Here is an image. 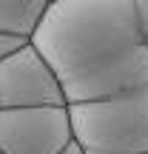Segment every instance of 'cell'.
I'll return each instance as SVG.
<instances>
[{
    "instance_id": "1",
    "label": "cell",
    "mask_w": 148,
    "mask_h": 154,
    "mask_svg": "<svg viewBox=\"0 0 148 154\" xmlns=\"http://www.w3.org/2000/svg\"><path fill=\"white\" fill-rule=\"evenodd\" d=\"M32 46L51 66L66 106L148 88V40L137 0H54Z\"/></svg>"
},
{
    "instance_id": "2",
    "label": "cell",
    "mask_w": 148,
    "mask_h": 154,
    "mask_svg": "<svg viewBox=\"0 0 148 154\" xmlns=\"http://www.w3.org/2000/svg\"><path fill=\"white\" fill-rule=\"evenodd\" d=\"M71 137L83 154L148 151V88L68 106Z\"/></svg>"
},
{
    "instance_id": "3",
    "label": "cell",
    "mask_w": 148,
    "mask_h": 154,
    "mask_svg": "<svg viewBox=\"0 0 148 154\" xmlns=\"http://www.w3.org/2000/svg\"><path fill=\"white\" fill-rule=\"evenodd\" d=\"M71 140L68 106L0 109V154H60Z\"/></svg>"
},
{
    "instance_id": "4",
    "label": "cell",
    "mask_w": 148,
    "mask_h": 154,
    "mask_svg": "<svg viewBox=\"0 0 148 154\" xmlns=\"http://www.w3.org/2000/svg\"><path fill=\"white\" fill-rule=\"evenodd\" d=\"M66 106L51 66L32 43L0 63V109H43Z\"/></svg>"
},
{
    "instance_id": "5",
    "label": "cell",
    "mask_w": 148,
    "mask_h": 154,
    "mask_svg": "<svg viewBox=\"0 0 148 154\" xmlns=\"http://www.w3.org/2000/svg\"><path fill=\"white\" fill-rule=\"evenodd\" d=\"M49 0H0V34L32 40Z\"/></svg>"
},
{
    "instance_id": "6",
    "label": "cell",
    "mask_w": 148,
    "mask_h": 154,
    "mask_svg": "<svg viewBox=\"0 0 148 154\" xmlns=\"http://www.w3.org/2000/svg\"><path fill=\"white\" fill-rule=\"evenodd\" d=\"M26 43H32V40H26V37H14V34H0V63H3L6 57H11L14 51H20Z\"/></svg>"
},
{
    "instance_id": "7",
    "label": "cell",
    "mask_w": 148,
    "mask_h": 154,
    "mask_svg": "<svg viewBox=\"0 0 148 154\" xmlns=\"http://www.w3.org/2000/svg\"><path fill=\"white\" fill-rule=\"evenodd\" d=\"M60 154H83V149H80V146H77L74 140H71V143H68V146H66V149H63Z\"/></svg>"
},
{
    "instance_id": "8",
    "label": "cell",
    "mask_w": 148,
    "mask_h": 154,
    "mask_svg": "<svg viewBox=\"0 0 148 154\" xmlns=\"http://www.w3.org/2000/svg\"><path fill=\"white\" fill-rule=\"evenodd\" d=\"M145 154H148V151H145Z\"/></svg>"
}]
</instances>
